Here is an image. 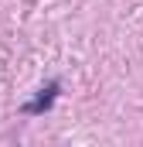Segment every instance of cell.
I'll list each match as a JSON object with an SVG mask.
<instances>
[{
	"label": "cell",
	"instance_id": "obj_1",
	"mask_svg": "<svg viewBox=\"0 0 143 147\" xmlns=\"http://www.w3.org/2000/svg\"><path fill=\"white\" fill-rule=\"evenodd\" d=\"M55 96H58V82H48V89H41V92H37V99H31V103H24L21 110H24V113H31V116H37V113L51 110Z\"/></svg>",
	"mask_w": 143,
	"mask_h": 147
}]
</instances>
